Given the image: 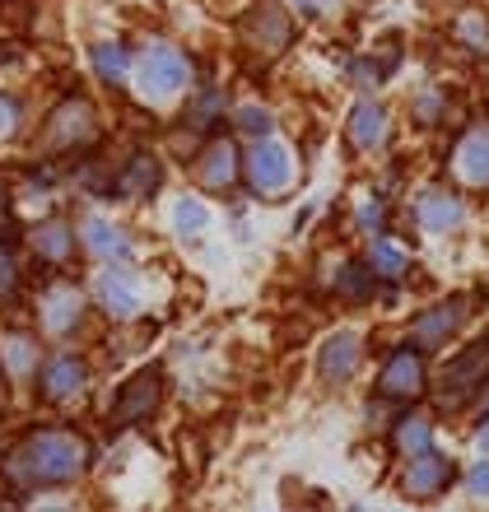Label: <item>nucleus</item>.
<instances>
[{"label": "nucleus", "mask_w": 489, "mask_h": 512, "mask_svg": "<svg viewBox=\"0 0 489 512\" xmlns=\"http://www.w3.org/2000/svg\"><path fill=\"white\" fill-rule=\"evenodd\" d=\"M94 294L103 303V312H112V317H136L140 308V284L131 270H103L94 280Z\"/></svg>", "instance_id": "obj_8"}, {"label": "nucleus", "mask_w": 489, "mask_h": 512, "mask_svg": "<svg viewBox=\"0 0 489 512\" xmlns=\"http://www.w3.org/2000/svg\"><path fill=\"white\" fill-rule=\"evenodd\" d=\"M429 443H434V424H429V415H406V419H401V424L392 429V447L401 452V457L429 452Z\"/></svg>", "instance_id": "obj_19"}, {"label": "nucleus", "mask_w": 489, "mask_h": 512, "mask_svg": "<svg viewBox=\"0 0 489 512\" xmlns=\"http://www.w3.org/2000/svg\"><path fill=\"white\" fill-rule=\"evenodd\" d=\"M5 359H10V373H19V378H24L28 368H33V359H38V350H33V340L10 336V340H5Z\"/></svg>", "instance_id": "obj_26"}, {"label": "nucleus", "mask_w": 489, "mask_h": 512, "mask_svg": "<svg viewBox=\"0 0 489 512\" xmlns=\"http://www.w3.org/2000/svg\"><path fill=\"white\" fill-rule=\"evenodd\" d=\"M14 122H19V108H14V98L0 94V140L14 131Z\"/></svg>", "instance_id": "obj_31"}, {"label": "nucleus", "mask_w": 489, "mask_h": 512, "mask_svg": "<svg viewBox=\"0 0 489 512\" xmlns=\"http://www.w3.org/2000/svg\"><path fill=\"white\" fill-rule=\"evenodd\" d=\"M452 480H457V466L448 457H438V452H415L410 466L401 471V489L410 499H438Z\"/></svg>", "instance_id": "obj_4"}, {"label": "nucleus", "mask_w": 489, "mask_h": 512, "mask_svg": "<svg viewBox=\"0 0 489 512\" xmlns=\"http://www.w3.org/2000/svg\"><path fill=\"white\" fill-rule=\"evenodd\" d=\"M368 275H373V270H364V266H350L345 270V294H368Z\"/></svg>", "instance_id": "obj_30"}, {"label": "nucleus", "mask_w": 489, "mask_h": 512, "mask_svg": "<svg viewBox=\"0 0 489 512\" xmlns=\"http://www.w3.org/2000/svg\"><path fill=\"white\" fill-rule=\"evenodd\" d=\"M89 461V447H84L80 433L66 429H38L28 443H19L5 461V475L14 485H66L84 471Z\"/></svg>", "instance_id": "obj_1"}, {"label": "nucleus", "mask_w": 489, "mask_h": 512, "mask_svg": "<svg viewBox=\"0 0 489 512\" xmlns=\"http://www.w3.org/2000/svg\"><path fill=\"white\" fill-rule=\"evenodd\" d=\"M94 135V108L84 103V98H70L66 108L52 117V145H80Z\"/></svg>", "instance_id": "obj_12"}, {"label": "nucleus", "mask_w": 489, "mask_h": 512, "mask_svg": "<svg viewBox=\"0 0 489 512\" xmlns=\"http://www.w3.org/2000/svg\"><path fill=\"white\" fill-rule=\"evenodd\" d=\"M28 247L38 256H47V261H66L75 252V238H70L66 219H47V224H38V229L28 233Z\"/></svg>", "instance_id": "obj_16"}, {"label": "nucleus", "mask_w": 489, "mask_h": 512, "mask_svg": "<svg viewBox=\"0 0 489 512\" xmlns=\"http://www.w3.org/2000/svg\"><path fill=\"white\" fill-rule=\"evenodd\" d=\"M122 187L126 191H140V196H150V191L159 187V163H154L150 154H136V159H131V168H126V177H122Z\"/></svg>", "instance_id": "obj_24"}, {"label": "nucleus", "mask_w": 489, "mask_h": 512, "mask_svg": "<svg viewBox=\"0 0 489 512\" xmlns=\"http://www.w3.org/2000/svg\"><path fill=\"white\" fill-rule=\"evenodd\" d=\"M154 405H159V368H145V373H136L122 387V401L112 410V424H136V419L154 415Z\"/></svg>", "instance_id": "obj_7"}, {"label": "nucleus", "mask_w": 489, "mask_h": 512, "mask_svg": "<svg viewBox=\"0 0 489 512\" xmlns=\"http://www.w3.org/2000/svg\"><path fill=\"white\" fill-rule=\"evenodd\" d=\"M359 350H364V340L354 336V331H336V336L322 345V359H317V373H322V382H331V387L350 382L354 368H359Z\"/></svg>", "instance_id": "obj_6"}, {"label": "nucleus", "mask_w": 489, "mask_h": 512, "mask_svg": "<svg viewBox=\"0 0 489 512\" xmlns=\"http://www.w3.org/2000/svg\"><path fill=\"white\" fill-rule=\"evenodd\" d=\"M173 224L182 233H196V229H205V205L201 201H177V210H173Z\"/></svg>", "instance_id": "obj_27"}, {"label": "nucleus", "mask_w": 489, "mask_h": 512, "mask_svg": "<svg viewBox=\"0 0 489 512\" xmlns=\"http://www.w3.org/2000/svg\"><path fill=\"white\" fill-rule=\"evenodd\" d=\"M243 173L261 196H280V191H289L299 182V159H294V149H285L280 140H261V145L247 149Z\"/></svg>", "instance_id": "obj_3"}, {"label": "nucleus", "mask_w": 489, "mask_h": 512, "mask_svg": "<svg viewBox=\"0 0 489 512\" xmlns=\"http://www.w3.org/2000/svg\"><path fill=\"white\" fill-rule=\"evenodd\" d=\"M476 443H480V447H485V452H489V415L480 419V429H476Z\"/></svg>", "instance_id": "obj_34"}, {"label": "nucleus", "mask_w": 489, "mask_h": 512, "mask_svg": "<svg viewBox=\"0 0 489 512\" xmlns=\"http://www.w3.org/2000/svg\"><path fill=\"white\" fill-rule=\"evenodd\" d=\"M14 284H19V266H14L10 247H0V298H10Z\"/></svg>", "instance_id": "obj_29"}, {"label": "nucleus", "mask_w": 489, "mask_h": 512, "mask_svg": "<svg viewBox=\"0 0 489 512\" xmlns=\"http://www.w3.org/2000/svg\"><path fill=\"white\" fill-rule=\"evenodd\" d=\"M462 322H466V298H448V303L429 308L420 322H415V345L434 350V345H443Z\"/></svg>", "instance_id": "obj_10"}, {"label": "nucleus", "mask_w": 489, "mask_h": 512, "mask_svg": "<svg viewBox=\"0 0 489 512\" xmlns=\"http://www.w3.org/2000/svg\"><path fill=\"white\" fill-rule=\"evenodd\" d=\"M247 33H252L266 52H280V47L289 42V19L280 10H261L257 19H252V28H247Z\"/></svg>", "instance_id": "obj_21"}, {"label": "nucleus", "mask_w": 489, "mask_h": 512, "mask_svg": "<svg viewBox=\"0 0 489 512\" xmlns=\"http://www.w3.org/2000/svg\"><path fill=\"white\" fill-rule=\"evenodd\" d=\"M42 322H47V331H70V326L80 322V289H66V284H56L52 294H47V303H42Z\"/></svg>", "instance_id": "obj_17"}, {"label": "nucleus", "mask_w": 489, "mask_h": 512, "mask_svg": "<svg viewBox=\"0 0 489 512\" xmlns=\"http://www.w3.org/2000/svg\"><path fill=\"white\" fill-rule=\"evenodd\" d=\"M126 66H131L126 47H117V42H98V47H94V70L108 84H122L126 80Z\"/></svg>", "instance_id": "obj_22"}, {"label": "nucleus", "mask_w": 489, "mask_h": 512, "mask_svg": "<svg viewBox=\"0 0 489 512\" xmlns=\"http://www.w3.org/2000/svg\"><path fill=\"white\" fill-rule=\"evenodd\" d=\"M378 391L392 396V401H415L424 391V359L420 350H396L387 364H382V378H378Z\"/></svg>", "instance_id": "obj_5"}, {"label": "nucleus", "mask_w": 489, "mask_h": 512, "mask_svg": "<svg viewBox=\"0 0 489 512\" xmlns=\"http://www.w3.org/2000/svg\"><path fill=\"white\" fill-rule=\"evenodd\" d=\"M466 485H471V489H476V494H489V461H480V466H476V471H471V475H466Z\"/></svg>", "instance_id": "obj_32"}, {"label": "nucleus", "mask_w": 489, "mask_h": 512, "mask_svg": "<svg viewBox=\"0 0 489 512\" xmlns=\"http://www.w3.org/2000/svg\"><path fill=\"white\" fill-rule=\"evenodd\" d=\"M84 387V359L80 354H56L47 373H42V396L47 401H70Z\"/></svg>", "instance_id": "obj_11"}, {"label": "nucleus", "mask_w": 489, "mask_h": 512, "mask_svg": "<svg viewBox=\"0 0 489 512\" xmlns=\"http://www.w3.org/2000/svg\"><path fill=\"white\" fill-rule=\"evenodd\" d=\"M382 135H387V112L378 103H359L350 112V145L354 149H378Z\"/></svg>", "instance_id": "obj_14"}, {"label": "nucleus", "mask_w": 489, "mask_h": 512, "mask_svg": "<svg viewBox=\"0 0 489 512\" xmlns=\"http://www.w3.org/2000/svg\"><path fill=\"white\" fill-rule=\"evenodd\" d=\"M368 270L382 275V280H401L410 270V252L396 247L392 238H373V247H368Z\"/></svg>", "instance_id": "obj_18"}, {"label": "nucleus", "mask_w": 489, "mask_h": 512, "mask_svg": "<svg viewBox=\"0 0 489 512\" xmlns=\"http://www.w3.org/2000/svg\"><path fill=\"white\" fill-rule=\"evenodd\" d=\"M452 173L466 187H489V131L462 135V145L452 149Z\"/></svg>", "instance_id": "obj_9"}, {"label": "nucleus", "mask_w": 489, "mask_h": 512, "mask_svg": "<svg viewBox=\"0 0 489 512\" xmlns=\"http://www.w3.org/2000/svg\"><path fill=\"white\" fill-rule=\"evenodd\" d=\"M187 84H191L187 52H177L168 42L145 47V56H140V98H145V103H154V108L177 103V98L187 94Z\"/></svg>", "instance_id": "obj_2"}, {"label": "nucleus", "mask_w": 489, "mask_h": 512, "mask_svg": "<svg viewBox=\"0 0 489 512\" xmlns=\"http://www.w3.org/2000/svg\"><path fill=\"white\" fill-rule=\"evenodd\" d=\"M0 396H5V387H0Z\"/></svg>", "instance_id": "obj_35"}, {"label": "nucleus", "mask_w": 489, "mask_h": 512, "mask_svg": "<svg viewBox=\"0 0 489 512\" xmlns=\"http://www.w3.org/2000/svg\"><path fill=\"white\" fill-rule=\"evenodd\" d=\"M359 224H368V229H378V224H382V205H378V201L359 205Z\"/></svg>", "instance_id": "obj_33"}, {"label": "nucleus", "mask_w": 489, "mask_h": 512, "mask_svg": "<svg viewBox=\"0 0 489 512\" xmlns=\"http://www.w3.org/2000/svg\"><path fill=\"white\" fill-rule=\"evenodd\" d=\"M238 131L266 135V131H271V112H266V108H243V112H238Z\"/></svg>", "instance_id": "obj_28"}, {"label": "nucleus", "mask_w": 489, "mask_h": 512, "mask_svg": "<svg viewBox=\"0 0 489 512\" xmlns=\"http://www.w3.org/2000/svg\"><path fill=\"white\" fill-rule=\"evenodd\" d=\"M84 243H89V252L108 256V261H126V256H131V243L122 238V229L108 224V219H98V215L84 219Z\"/></svg>", "instance_id": "obj_15"}, {"label": "nucleus", "mask_w": 489, "mask_h": 512, "mask_svg": "<svg viewBox=\"0 0 489 512\" xmlns=\"http://www.w3.org/2000/svg\"><path fill=\"white\" fill-rule=\"evenodd\" d=\"M466 219V205L457 201V196H448V191H424L420 196V224L429 233H448L457 229Z\"/></svg>", "instance_id": "obj_13"}, {"label": "nucleus", "mask_w": 489, "mask_h": 512, "mask_svg": "<svg viewBox=\"0 0 489 512\" xmlns=\"http://www.w3.org/2000/svg\"><path fill=\"white\" fill-rule=\"evenodd\" d=\"M480 378H485V350H471V354H462L448 373H443V387H457V391L466 387V391H471Z\"/></svg>", "instance_id": "obj_23"}, {"label": "nucleus", "mask_w": 489, "mask_h": 512, "mask_svg": "<svg viewBox=\"0 0 489 512\" xmlns=\"http://www.w3.org/2000/svg\"><path fill=\"white\" fill-rule=\"evenodd\" d=\"M457 38L466 42V47H476V52H489V19L485 14H462V19H457Z\"/></svg>", "instance_id": "obj_25"}, {"label": "nucleus", "mask_w": 489, "mask_h": 512, "mask_svg": "<svg viewBox=\"0 0 489 512\" xmlns=\"http://www.w3.org/2000/svg\"><path fill=\"white\" fill-rule=\"evenodd\" d=\"M233 159H238V154H233L229 140H215V145L205 149L201 168H196L205 187H229V182H233Z\"/></svg>", "instance_id": "obj_20"}]
</instances>
